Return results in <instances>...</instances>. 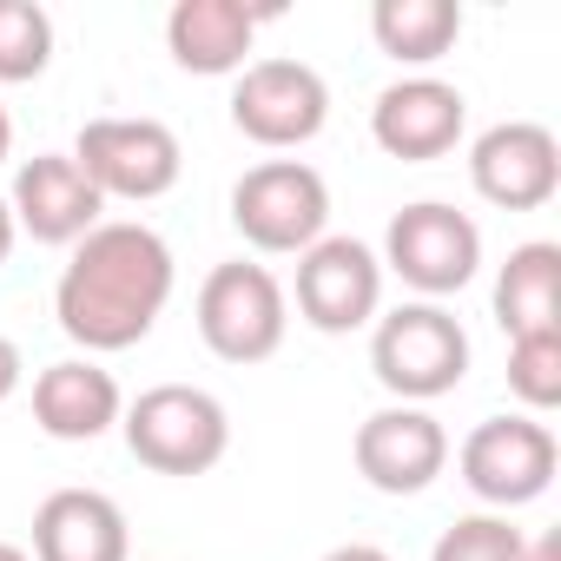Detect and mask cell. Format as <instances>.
Listing matches in <instances>:
<instances>
[{"label": "cell", "instance_id": "6", "mask_svg": "<svg viewBox=\"0 0 561 561\" xmlns=\"http://www.w3.org/2000/svg\"><path fill=\"white\" fill-rule=\"evenodd\" d=\"M377 264L397 271L423 305H443L482 271V225L469 211L443 205V198H416L390 218Z\"/></svg>", "mask_w": 561, "mask_h": 561}, {"label": "cell", "instance_id": "23", "mask_svg": "<svg viewBox=\"0 0 561 561\" xmlns=\"http://www.w3.org/2000/svg\"><path fill=\"white\" fill-rule=\"evenodd\" d=\"M21 377H27V357H21V344H14V337H0V403H8V397L21 390Z\"/></svg>", "mask_w": 561, "mask_h": 561}, {"label": "cell", "instance_id": "12", "mask_svg": "<svg viewBox=\"0 0 561 561\" xmlns=\"http://www.w3.org/2000/svg\"><path fill=\"white\" fill-rule=\"evenodd\" d=\"M351 462L377 495H423L449 469V430L416 403H383L377 416L357 423Z\"/></svg>", "mask_w": 561, "mask_h": 561}, {"label": "cell", "instance_id": "22", "mask_svg": "<svg viewBox=\"0 0 561 561\" xmlns=\"http://www.w3.org/2000/svg\"><path fill=\"white\" fill-rule=\"evenodd\" d=\"M430 561H528V535L508 515H462L456 528H443V541L430 548Z\"/></svg>", "mask_w": 561, "mask_h": 561}, {"label": "cell", "instance_id": "9", "mask_svg": "<svg viewBox=\"0 0 561 561\" xmlns=\"http://www.w3.org/2000/svg\"><path fill=\"white\" fill-rule=\"evenodd\" d=\"M331 119V87L305 60H244L231 87V126L264 146V152H298L324 133Z\"/></svg>", "mask_w": 561, "mask_h": 561}, {"label": "cell", "instance_id": "1", "mask_svg": "<svg viewBox=\"0 0 561 561\" xmlns=\"http://www.w3.org/2000/svg\"><path fill=\"white\" fill-rule=\"evenodd\" d=\"M172 285H179L172 244L139 218H106L73 244L54 285V318L87 357H113L152 337V324L172 305Z\"/></svg>", "mask_w": 561, "mask_h": 561}, {"label": "cell", "instance_id": "15", "mask_svg": "<svg viewBox=\"0 0 561 561\" xmlns=\"http://www.w3.org/2000/svg\"><path fill=\"white\" fill-rule=\"evenodd\" d=\"M119 416H126V397L113 370H100L93 357H60L34 377V423L54 443H100Z\"/></svg>", "mask_w": 561, "mask_h": 561}, {"label": "cell", "instance_id": "4", "mask_svg": "<svg viewBox=\"0 0 561 561\" xmlns=\"http://www.w3.org/2000/svg\"><path fill=\"white\" fill-rule=\"evenodd\" d=\"M192 318H198V337L218 364H264V357H277V344L291 331V298L271 264L231 257V264L205 271Z\"/></svg>", "mask_w": 561, "mask_h": 561}, {"label": "cell", "instance_id": "19", "mask_svg": "<svg viewBox=\"0 0 561 561\" xmlns=\"http://www.w3.org/2000/svg\"><path fill=\"white\" fill-rule=\"evenodd\" d=\"M370 41L397 67H436L462 41V8L456 0H377L370 8Z\"/></svg>", "mask_w": 561, "mask_h": 561}, {"label": "cell", "instance_id": "2", "mask_svg": "<svg viewBox=\"0 0 561 561\" xmlns=\"http://www.w3.org/2000/svg\"><path fill=\"white\" fill-rule=\"evenodd\" d=\"M370 370L397 403L430 410L469 377V331L443 305H397L370 324Z\"/></svg>", "mask_w": 561, "mask_h": 561}, {"label": "cell", "instance_id": "16", "mask_svg": "<svg viewBox=\"0 0 561 561\" xmlns=\"http://www.w3.org/2000/svg\"><path fill=\"white\" fill-rule=\"evenodd\" d=\"M126 508L100 489H54L34 508V561H126Z\"/></svg>", "mask_w": 561, "mask_h": 561}, {"label": "cell", "instance_id": "24", "mask_svg": "<svg viewBox=\"0 0 561 561\" xmlns=\"http://www.w3.org/2000/svg\"><path fill=\"white\" fill-rule=\"evenodd\" d=\"M324 561H390V548H377V541H344V548H331Z\"/></svg>", "mask_w": 561, "mask_h": 561}, {"label": "cell", "instance_id": "17", "mask_svg": "<svg viewBox=\"0 0 561 561\" xmlns=\"http://www.w3.org/2000/svg\"><path fill=\"white\" fill-rule=\"evenodd\" d=\"M257 8H244V0H179V8L165 14V47L185 73H244V54L257 41Z\"/></svg>", "mask_w": 561, "mask_h": 561}, {"label": "cell", "instance_id": "11", "mask_svg": "<svg viewBox=\"0 0 561 561\" xmlns=\"http://www.w3.org/2000/svg\"><path fill=\"white\" fill-rule=\"evenodd\" d=\"M469 185L495 211H541L561 192V139L541 119H502L469 146Z\"/></svg>", "mask_w": 561, "mask_h": 561}, {"label": "cell", "instance_id": "21", "mask_svg": "<svg viewBox=\"0 0 561 561\" xmlns=\"http://www.w3.org/2000/svg\"><path fill=\"white\" fill-rule=\"evenodd\" d=\"M508 390H515L522 416H548L561 403V331L508 337Z\"/></svg>", "mask_w": 561, "mask_h": 561}, {"label": "cell", "instance_id": "14", "mask_svg": "<svg viewBox=\"0 0 561 561\" xmlns=\"http://www.w3.org/2000/svg\"><path fill=\"white\" fill-rule=\"evenodd\" d=\"M8 211L14 225L34 238V244H80L93 225H106V198L93 192V179L73 165V152H41L14 172V192H8Z\"/></svg>", "mask_w": 561, "mask_h": 561}, {"label": "cell", "instance_id": "18", "mask_svg": "<svg viewBox=\"0 0 561 561\" xmlns=\"http://www.w3.org/2000/svg\"><path fill=\"white\" fill-rule=\"evenodd\" d=\"M495 324L508 337H548L561 331V244L528 238L495 271Z\"/></svg>", "mask_w": 561, "mask_h": 561}, {"label": "cell", "instance_id": "26", "mask_svg": "<svg viewBox=\"0 0 561 561\" xmlns=\"http://www.w3.org/2000/svg\"><path fill=\"white\" fill-rule=\"evenodd\" d=\"M8 159H14V113L0 106V165H8Z\"/></svg>", "mask_w": 561, "mask_h": 561}, {"label": "cell", "instance_id": "8", "mask_svg": "<svg viewBox=\"0 0 561 561\" xmlns=\"http://www.w3.org/2000/svg\"><path fill=\"white\" fill-rule=\"evenodd\" d=\"M73 165L93 179L100 198L152 205L179 185L185 146L165 119H87L80 139H73Z\"/></svg>", "mask_w": 561, "mask_h": 561}, {"label": "cell", "instance_id": "10", "mask_svg": "<svg viewBox=\"0 0 561 561\" xmlns=\"http://www.w3.org/2000/svg\"><path fill=\"white\" fill-rule=\"evenodd\" d=\"M298 298V318L324 337H351L364 324L383 318V264L364 238H318L305 257H298V285L285 291Z\"/></svg>", "mask_w": 561, "mask_h": 561}, {"label": "cell", "instance_id": "25", "mask_svg": "<svg viewBox=\"0 0 561 561\" xmlns=\"http://www.w3.org/2000/svg\"><path fill=\"white\" fill-rule=\"evenodd\" d=\"M14 238H21V225H14V211H8V198H0V264L14 257Z\"/></svg>", "mask_w": 561, "mask_h": 561}, {"label": "cell", "instance_id": "27", "mask_svg": "<svg viewBox=\"0 0 561 561\" xmlns=\"http://www.w3.org/2000/svg\"><path fill=\"white\" fill-rule=\"evenodd\" d=\"M0 561H34V554H27L21 541H0Z\"/></svg>", "mask_w": 561, "mask_h": 561}, {"label": "cell", "instance_id": "20", "mask_svg": "<svg viewBox=\"0 0 561 561\" xmlns=\"http://www.w3.org/2000/svg\"><path fill=\"white\" fill-rule=\"evenodd\" d=\"M54 67V14L41 0H0V87L41 80Z\"/></svg>", "mask_w": 561, "mask_h": 561}, {"label": "cell", "instance_id": "7", "mask_svg": "<svg viewBox=\"0 0 561 561\" xmlns=\"http://www.w3.org/2000/svg\"><path fill=\"white\" fill-rule=\"evenodd\" d=\"M456 469H462V489L489 515H508V508L548 495V482L561 469V443L541 416H489L462 436Z\"/></svg>", "mask_w": 561, "mask_h": 561}, {"label": "cell", "instance_id": "5", "mask_svg": "<svg viewBox=\"0 0 561 561\" xmlns=\"http://www.w3.org/2000/svg\"><path fill=\"white\" fill-rule=\"evenodd\" d=\"M231 225L264 257H305L331 225V185L305 159H264L231 185Z\"/></svg>", "mask_w": 561, "mask_h": 561}, {"label": "cell", "instance_id": "3", "mask_svg": "<svg viewBox=\"0 0 561 561\" xmlns=\"http://www.w3.org/2000/svg\"><path fill=\"white\" fill-rule=\"evenodd\" d=\"M119 430H126L133 462H146L152 476H205L231 449V416L198 383H152V390H139L126 403Z\"/></svg>", "mask_w": 561, "mask_h": 561}, {"label": "cell", "instance_id": "13", "mask_svg": "<svg viewBox=\"0 0 561 561\" xmlns=\"http://www.w3.org/2000/svg\"><path fill=\"white\" fill-rule=\"evenodd\" d=\"M462 126H469V100H462V87H449L436 73H403L370 106V139L403 165L449 159L462 146Z\"/></svg>", "mask_w": 561, "mask_h": 561}]
</instances>
